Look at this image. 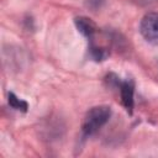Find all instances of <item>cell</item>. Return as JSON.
Returning a JSON list of instances; mask_svg holds the SVG:
<instances>
[{
	"mask_svg": "<svg viewBox=\"0 0 158 158\" xmlns=\"http://www.w3.org/2000/svg\"><path fill=\"white\" fill-rule=\"evenodd\" d=\"M139 32L147 42L158 46V12H149L143 16L139 23Z\"/></svg>",
	"mask_w": 158,
	"mask_h": 158,
	"instance_id": "3",
	"label": "cell"
},
{
	"mask_svg": "<svg viewBox=\"0 0 158 158\" xmlns=\"http://www.w3.org/2000/svg\"><path fill=\"white\" fill-rule=\"evenodd\" d=\"M107 81L111 83L114 86L118 88L120 90V95H121V101L125 106V109L132 114V110H133V104H135V100H133V94H135V84L131 79H126V80H120L118 77L114 75V74H110L107 77Z\"/></svg>",
	"mask_w": 158,
	"mask_h": 158,
	"instance_id": "2",
	"label": "cell"
},
{
	"mask_svg": "<svg viewBox=\"0 0 158 158\" xmlns=\"http://www.w3.org/2000/svg\"><path fill=\"white\" fill-rule=\"evenodd\" d=\"M111 116V107L107 105H99L91 107L83 121L81 126V132L83 137H90L95 135L110 118Z\"/></svg>",
	"mask_w": 158,
	"mask_h": 158,
	"instance_id": "1",
	"label": "cell"
},
{
	"mask_svg": "<svg viewBox=\"0 0 158 158\" xmlns=\"http://www.w3.org/2000/svg\"><path fill=\"white\" fill-rule=\"evenodd\" d=\"M102 2H104V0H88V5L90 7H93V9L100 7L102 5Z\"/></svg>",
	"mask_w": 158,
	"mask_h": 158,
	"instance_id": "7",
	"label": "cell"
},
{
	"mask_svg": "<svg viewBox=\"0 0 158 158\" xmlns=\"http://www.w3.org/2000/svg\"><path fill=\"white\" fill-rule=\"evenodd\" d=\"M9 105L16 110H22V111H26L27 110V102L19 99L17 96H15V94L10 93L9 94Z\"/></svg>",
	"mask_w": 158,
	"mask_h": 158,
	"instance_id": "6",
	"label": "cell"
},
{
	"mask_svg": "<svg viewBox=\"0 0 158 158\" xmlns=\"http://www.w3.org/2000/svg\"><path fill=\"white\" fill-rule=\"evenodd\" d=\"M74 22H75V26H77L78 31L83 36H85L88 40H93L98 28H96V25L90 19H88L85 16H80V17H77L74 20Z\"/></svg>",
	"mask_w": 158,
	"mask_h": 158,
	"instance_id": "4",
	"label": "cell"
},
{
	"mask_svg": "<svg viewBox=\"0 0 158 158\" xmlns=\"http://www.w3.org/2000/svg\"><path fill=\"white\" fill-rule=\"evenodd\" d=\"M89 52H90V57H91L94 60H96V62L104 60V59H106L107 56H109V52H107L105 48L96 46L94 42L90 43V46H89Z\"/></svg>",
	"mask_w": 158,
	"mask_h": 158,
	"instance_id": "5",
	"label": "cell"
}]
</instances>
